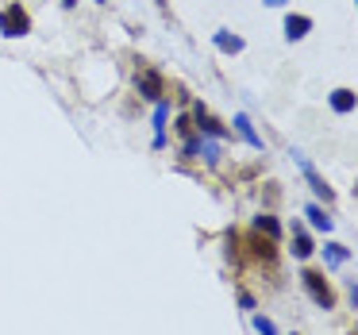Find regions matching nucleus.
I'll use <instances>...</instances> for the list:
<instances>
[{"label": "nucleus", "mask_w": 358, "mask_h": 335, "mask_svg": "<svg viewBox=\"0 0 358 335\" xmlns=\"http://www.w3.org/2000/svg\"><path fill=\"white\" fill-rule=\"evenodd\" d=\"M155 150L166 147V116H170V108H166V101H155Z\"/></svg>", "instance_id": "9b49d317"}, {"label": "nucleus", "mask_w": 358, "mask_h": 335, "mask_svg": "<svg viewBox=\"0 0 358 335\" xmlns=\"http://www.w3.org/2000/svg\"><path fill=\"white\" fill-rule=\"evenodd\" d=\"M193 127H196L201 135H208V139H224V135H227V127L220 124V120L212 116L208 108H204V104H196V108H193Z\"/></svg>", "instance_id": "423d86ee"}, {"label": "nucleus", "mask_w": 358, "mask_h": 335, "mask_svg": "<svg viewBox=\"0 0 358 335\" xmlns=\"http://www.w3.org/2000/svg\"><path fill=\"white\" fill-rule=\"evenodd\" d=\"M255 332L258 335H278V324H273L270 316H262V312H258V316H255Z\"/></svg>", "instance_id": "f3484780"}, {"label": "nucleus", "mask_w": 358, "mask_h": 335, "mask_svg": "<svg viewBox=\"0 0 358 335\" xmlns=\"http://www.w3.org/2000/svg\"><path fill=\"white\" fill-rule=\"evenodd\" d=\"M293 162L301 166V173H304V181H308V189H312V193H316V197H320V201H324V204H331V201H335V189L327 185V181L320 178L316 170H312V162H308V158H304L301 150H293Z\"/></svg>", "instance_id": "7ed1b4c3"}, {"label": "nucleus", "mask_w": 358, "mask_h": 335, "mask_svg": "<svg viewBox=\"0 0 358 335\" xmlns=\"http://www.w3.org/2000/svg\"><path fill=\"white\" fill-rule=\"evenodd\" d=\"M212 43H216L220 55H239V50L247 47V43H243L239 35H231V31H216V35H212Z\"/></svg>", "instance_id": "1a4fd4ad"}, {"label": "nucleus", "mask_w": 358, "mask_h": 335, "mask_svg": "<svg viewBox=\"0 0 358 335\" xmlns=\"http://www.w3.org/2000/svg\"><path fill=\"white\" fill-rule=\"evenodd\" d=\"M255 231L266 235V239H273V243L281 239V224H278L273 216H255Z\"/></svg>", "instance_id": "f8f14e48"}, {"label": "nucleus", "mask_w": 358, "mask_h": 335, "mask_svg": "<svg viewBox=\"0 0 358 335\" xmlns=\"http://www.w3.org/2000/svg\"><path fill=\"white\" fill-rule=\"evenodd\" d=\"M135 89H139L143 101H162L166 81H162V73H158V70H139V73H135Z\"/></svg>", "instance_id": "20e7f679"}, {"label": "nucleus", "mask_w": 358, "mask_h": 335, "mask_svg": "<svg viewBox=\"0 0 358 335\" xmlns=\"http://www.w3.org/2000/svg\"><path fill=\"white\" fill-rule=\"evenodd\" d=\"M247 247H250V258H255V262H266V266L278 262V243L266 239V235L250 231V235H247Z\"/></svg>", "instance_id": "39448f33"}, {"label": "nucleus", "mask_w": 358, "mask_h": 335, "mask_svg": "<svg viewBox=\"0 0 358 335\" xmlns=\"http://www.w3.org/2000/svg\"><path fill=\"white\" fill-rule=\"evenodd\" d=\"M312 250H316V247H312L308 231H301V227H293V258H301V262H304V258H308Z\"/></svg>", "instance_id": "ddd939ff"}, {"label": "nucleus", "mask_w": 358, "mask_h": 335, "mask_svg": "<svg viewBox=\"0 0 358 335\" xmlns=\"http://www.w3.org/2000/svg\"><path fill=\"white\" fill-rule=\"evenodd\" d=\"M62 4H66V8H73V4H78V0H62Z\"/></svg>", "instance_id": "aec40b11"}, {"label": "nucleus", "mask_w": 358, "mask_h": 335, "mask_svg": "<svg viewBox=\"0 0 358 335\" xmlns=\"http://www.w3.org/2000/svg\"><path fill=\"white\" fill-rule=\"evenodd\" d=\"M324 258H327V266H343L350 258V247H343V243H324Z\"/></svg>", "instance_id": "2eb2a0df"}, {"label": "nucleus", "mask_w": 358, "mask_h": 335, "mask_svg": "<svg viewBox=\"0 0 358 335\" xmlns=\"http://www.w3.org/2000/svg\"><path fill=\"white\" fill-rule=\"evenodd\" d=\"M304 216H308V224H312V227H320V231H331V224H335V220L327 216V212L320 208V204H308V208H304Z\"/></svg>", "instance_id": "4468645a"}, {"label": "nucleus", "mask_w": 358, "mask_h": 335, "mask_svg": "<svg viewBox=\"0 0 358 335\" xmlns=\"http://www.w3.org/2000/svg\"><path fill=\"white\" fill-rule=\"evenodd\" d=\"M301 281H304L308 297L320 304V308H335V289H331V281H327L320 270H301Z\"/></svg>", "instance_id": "f03ea898"}, {"label": "nucleus", "mask_w": 358, "mask_h": 335, "mask_svg": "<svg viewBox=\"0 0 358 335\" xmlns=\"http://www.w3.org/2000/svg\"><path fill=\"white\" fill-rule=\"evenodd\" d=\"M331 112L335 116H350V112H355V93H350V89H335L331 93Z\"/></svg>", "instance_id": "9d476101"}, {"label": "nucleus", "mask_w": 358, "mask_h": 335, "mask_svg": "<svg viewBox=\"0 0 358 335\" xmlns=\"http://www.w3.org/2000/svg\"><path fill=\"white\" fill-rule=\"evenodd\" d=\"M308 31H312V20L308 16H285V39L289 43H301Z\"/></svg>", "instance_id": "6e6552de"}, {"label": "nucleus", "mask_w": 358, "mask_h": 335, "mask_svg": "<svg viewBox=\"0 0 358 335\" xmlns=\"http://www.w3.org/2000/svg\"><path fill=\"white\" fill-rule=\"evenodd\" d=\"M239 304H243L247 312H255V297H250V293H239Z\"/></svg>", "instance_id": "a211bd4d"}, {"label": "nucleus", "mask_w": 358, "mask_h": 335, "mask_svg": "<svg viewBox=\"0 0 358 335\" xmlns=\"http://www.w3.org/2000/svg\"><path fill=\"white\" fill-rule=\"evenodd\" d=\"M196 155H204V162H208V166H216V162H220V147H216L212 139H204V135L196 139Z\"/></svg>", "instance_id": "dca6fc26"}, {"label": "nucleus", "mask_w": 358, "mask_h": 335, "mask_svg": "<svg viewBox=\"0 0 358 335\" xmlns=\"http://www.w3.org/2000/svg\"><path fill=\"white\" fill-rule=\"evenodd\" d=\"M96 4H108V0H96Z\"/></svg>", "instance_id": "412c9836"}, {"label": "nucleus", "mask_w": 358, "mask_h": 335, "mask_svg": "<svg viewBox=\"0 0 358 335\" xmlns=\"http://www.w3.org/2000/svg\"><path fill=\"white\" fill-rule=\"evenodd\" d=\"M235 131H239V135H243V139H247L255 150H266L262 135L255 131V124H250V116H247V112H239V116H235Z\"/></svg>", "instance_id": "0eeeda50"}, {"label": "nucleus", "mask_w": 358, "mask_h": 335, "mask_svg": "<svg viewBox=\"0 0 358 335\" xmlns=\"http://www.w3.org/2000/svg\"><path fill=\"white\" fill-rule=\"evenodd\" d=\"M0 35H8V39H24V35H31V16H27L24 4L0 8Z\"/></svg>", "instance_id": "f257e3e1"}, {"label": "nucleus", "mask_w": 358, "mask_h": 335, "mask_svg": "<svg viewBox=\"0 0 358 335\" xmlns=\"http://www.w3.org/2000/svg\"><path fill=\"white\" fill-rule=\"evenodd\" d=\"M266 4H270V8H281V4H289V0H266Z\"/></svg>", "instance_id": "6ab92c4d"}]
</instances>
